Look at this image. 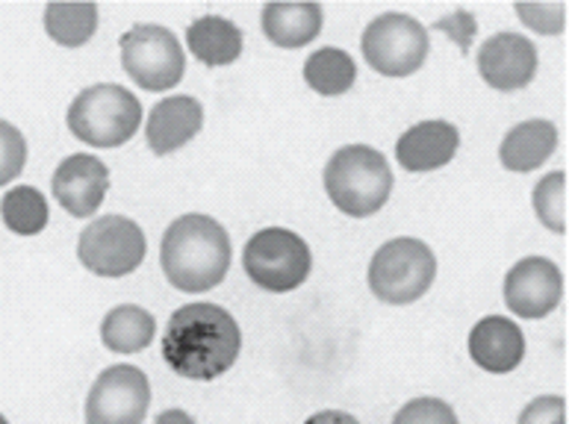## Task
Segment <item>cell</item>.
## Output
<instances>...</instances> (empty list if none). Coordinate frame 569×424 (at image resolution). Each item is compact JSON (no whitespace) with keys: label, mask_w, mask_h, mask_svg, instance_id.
<instances>
[{"label":"cell","mask_w":569,"mask_h":424,"mask_svg":"<svg viewBox=\"0 0 569 424\" xmlns=\"http://www.w3.org/2000/svg\"><path fill=\"white\" fill-rule=\"evenodd\" d=\"M242 351V331L237 319L219 304L180 306L166 324L162 360L171 372L187 381H216L233 369Z\"/></svg>","instance_id":"obj_1"},{"label":"cell","mask_w":569,"mask_h":424,"mask_svg":"<svg viewBox=\"0 0 569 424\" xmlns=\"http://www.w3.org/2000/svg\"><path fill=\"white\" fill-rule=\"evenodd\" d=\"M230 248L228 230L204 212L180 215L166 228L160 245V265L166 281L178 292H210L228 277Z\"/></svg>","instance_id":"obj_2"},{"label":"cell","mask_w":569,"mask_h":424,"mask_svg":"<svg viewBox=\"0 0 569 424\" xmlns=\"http://www.w3.org/2000/svg\"><path fill=\"white\" fill-rule=\"evenodd\" d=\"M325 192L351 219H369L390 201L392 169L369 144H346L325 165Z\"/></svg>","instance_id":"obj_3"},{"label":"cell","mask_w":569,"mask_h":424,"mask_svg":"<svg viewBox=\"0 0 569 424\" xmlns=\"http://www.w3.org/2000/svg\"><path fill=\"white\" fill-rule=\"evenodd\" d=\"M69 130L89 148H121L142 128V103L119 83H94L69 107Z\"/></svg>","instance_id":"obj_4"},{"label":"cell","mask_w":569,"mask_h":424,"mask_svg":"<svg viewBox=\"0 0 569 424\" xmlns=\"http://www.w3.org/2000/svg\"><path fill=\"white\" fill-rule=\"evenodd\" d=\"M437 277V256L422 239L383 242L369 263V289L381 304L408 306L426 295Z\"/></svg>","instance_id":"obj_5"},{"label":"cell","mask_w":569,"mask_h":424,"mask_svg":"<svg viewBox=\"0 0 569 424\" xmlns=\"http://www.w3.org/2000/svg\"><path fill=\"white\" fill-rule=\"evenodd\" d=\"M242 265L251 283L263 292H296L310 277L313 254L298 233L287 228H266L246 242Z\"/></svg>","instance_id":"obj_6"},{"label":"cell","mask_w":569,"mask_h":424,"mask_svg":"<svg viewBox=\"0 0 569 424\" xmlns=\"http://www.w3.org/2000/svg\"><path fill=\"white\" fill-rule=\"evenodd\" d=\"M121 69L144 92H169L183 80L187 53L178 36L160 24H137L121 36Z\"/></svg>","instance_id":"obj_7"},{"label":"cell","mask_w":569,"mask_h":424,"mask_svg":"<svg viewBox=\"0 0 569 424\" xmlns=\"http://www.w3.org/2000/svg\"><path fill=\"white\" fill-rule=\"evenodd\" d=\"M366 62L383 77H410L426 65L431 42L428 30L413 16L383 12L372 18L360 39Z\"/></svg>","instance_id":"obj_8"},{"label":"cell","mask_w":569,"mask_h":424,"mask_svg":"<svg viewBox=\"0 0 569 424\" xmlns=\"http://www.w3.org/2000/svg\"><path fill=\"white\" fill-rule=\"evenodd\" d=\"M144 254L142 228L124 215H98L77 242V260L94 277H128L142 265Z\"/></svg>","instance_id":"obj_9"},{"label":"cell","mask_w":569,"mask_h":424,"mask_svg":"<svg viewBox=\"0 0 569 424\" xmlns=\"http://www.w3.org/2000/svg\"><path fill=\"white\" fill-rule=\"evenodd\" d=\"M151 407V383L137 365H110L86 395V424H142Z\"/></svg>","instance_id":"obj_10"},{"label":"cell","mask_w":569,"mask_h":424,"mask_svg":"<svg viewBox=\"0 0 569 424\" xmlns=\"http://www.w3.org/2000/svg\"><path fill=\"white\" fill-rule=\"evenodd\" d=\"M563 297L561 269L546 256L519 260L505 277V304L519 319H546L558 310Z\"/></svg>","instance_id":"obj_11"},{"label":"cell","mask_w":569,"mask_h":424,"mask_svg":"<svg viewBox=\"0 0 569 424\" xmlns=\"http://www.w3.org/2000/svg\"><path fill=\"white\" fill-rule=\"evenodd\" d=\"M110 189V169L92 153H71L57 165L51 192L62 210L74 219H89L101 210Z\"/></svg>","instance_id":"obj_12"},{"label":"cell","mask_w":569,"mask_h":424,"mask_svg":"<svg viewBox=\"0 0 569 424\" xmlns=\"http://www.w3.org/2000/svg\"><path fill=\"white\" fill-rule=\"evenodd\" d=\"M478 74L496 92H519L537 74V48L519 33L490 36L478 51Z\"/></svg>","instance_id":"obj_13"},{"label":"cell","mask_w":569,"mask_h":424,"mask_svg":"<svg viewBox=\"0 0 569 424\" xmlns=\"http://www.w3.org/2000/svg\"><path fill=\"white\" fill-rule=\"evenodd\" d=\"M460 148V133L451 121H419L396 142V160L410 174H426L449 165Z\"/></svg>","instance_id":"obj_14"},{"label":"cell","mask_w":569,"mask_h":424,"mask_svg":"<svg viewBox=\"0 0 569 424\" xmlns=\"http://www.w3.org/2000/svg\"><path fill=\"white\" fill-rule=\"evenodd\" d=\"M204 128V107L189 94H171L148 112L144 139L157 157L180 151Z\"/></svg>","instance_id":"obj_15"},{"label":"cell","mask_w":569,"mask_h":424,"mask_svg":"<svg viewBox=\"0 0 569 424\" xmlns=\"http://www.w3.org/2000/svg\"><path fill=\"white\" fill-rule=\"evenodd\" d=\"M469 356L490 374H510L526 356V336L505 315H487L469 333Z\"/></svg>","instance_id":"obj_16"},{"label":"cell","mask_w":569,"mask_h":424,"mask_svg":"<svg viewBox=\"0 0 569 424\" xmlns=\"http://www.w3.org/2000/svg\"><path fill=\"white\" fill-rule=\"evenodd\" d=\"M558 151V128L546 119H528L508 130L501 139L499 160L513 174H528L540 169Z\"/></svg>","instance_id":"obj_17"},{"label":"cell","mask_w":569,"mask_h":424,"mask_svg":"<svg viewBox=\"0 0 569 424\" xmlns=\"http://www.w3.org/2000/svg\"><path fill=\"white\" fill-rule=\"evenodd\" d=\"M260 21L269 42L283 51H296L322 33L325 12L319 3H266Z\"/></svg>","instance_id":"obj_18"},{"label":"cell","mask_w":569,"mask_h":424,"mask_svg":"<svg viewBox=\"0 0 569 424\" xmlns=\"http://www.w3.org/2000/svg\"><path fill=\"white\" fill-rule=\"evenodd\" d=\"M189 53L210 69L233 65L242 53V30L221 16H204L192 21L187 30Z\"/></svg>","instance_id":"obj_19"},{"label":"cell","mask_w":569,"mask_h":424,"mask_svg":"<svg viewBox=\"0 0 569 424\" xmlns=\"http://www.w3.org/2000/svg\"><path fill=\"white\" fill-rule=\"evenodd\" d=\"M157 322L137 304H121L103 315L101 342L112 354H139L153 342Z\"/></svg>","instance_id":"obj_20"},{"label":"cell","mask_w":569,"mask_h":424,"mask_svg":"<svg viewBox=\"0 0 569 424\" xmlns=\"http://www.w3.org/2000/svg\"><path fill=\"white\" fill-rule=\"evenodd\" d=\"M305 80L322 98H340L355 85L357 65L349 51L342 48H319L307 57Z\"/></svg>","instance_id":"obj_21"},{"label":"cell","mask_w":569,"mask_h":424,"mask_svg":"<svg viewBox=\"0 0 569 424\" xmlns=\"http://www.w3.org/2000/svg\"><path fill=\"white\" fill-rule=\"evenodd\" d=\"M94 3H48L44 7V33L62 48H83L98 30Z\"/></svg>","instance_id":"obj_22"},{"label":"cell","mask_w":569,"mask_h":424,"mask_svg":"<svg viewBox=\"0 0 569 424\" xmlns=\"http://www.w3.org/2000/svg\"><path fill=\"white\" fill-rule=\"evenodd\" d=\"M0 219L16 236H39L51 221L48 198L36 186L9 189L0 201Z\"/></svg>","instance_id":"obj_23"},{"label":"cell","mask_w":569,"mask_h":424,"mask_svg":"<svg viewBox=\"0 0 569 424\" xmlns=\"http://www.w3.org/2000/svg\"><path fill=\"white\" fill-rule=\"evenodd\" d=\"M535 212L540 224L552 233H567V174L552 171L535 186Z\"/></svg>","instance_id":"obj_24"},{"label":"cell","mask_w":569,"mask_h":424,"mask_svg":"<svg viewBox=\"0 0 569 424\" xmlns=\"http://www.w3.org/2000/svg\"><path fill=\"white\" fill-rule=\"evenodd\" d=\"M27 165V139L24 133L0 119V189L24 171Z\"/></svg>","instance_id":"obj_25"},{"label":"cell","mask_w":569,"mask_h":424,"mask_svg":"<svg viewBox=\"0 0 569 424\" xmlns=\"http://www.w3.org/2000/svg\"><path fill=\"white\" fill-rule=\"evenodd\" d=\"M392 424H460L458 413L440 398H413L392 416Z\"/></svg>","instance_id":"obj_26"},{"label":"cell","mask_w":569,"mask_h":424,"mask_svg":"<svg viewBox=\"0 0 569 424\" xmlns=\"http://www.w3.org/2000/svg\"><path fill=\"white\" fill-rule=\"evenodd\" d=\"M526 27H531L540 36H558L563 33V18H567V7L563 3H517L513 7Z\"/></svg>","instance_id":"obj_27"},{"label":"cell","mask_w":569,"mask_h":424,"mask_svg":"<svg viewBox=\"0 0 569 424\" xmlns=\"http://www.w3.org/2000/svg\"><path fill=\"white\" fill-rule=\"evenodd\" d=\"M567 422V410H563L561 395H540V398L528 401L526 410L519 413L517 424H563Z\"/></svg>","instance_id":"obj_28"},{"label":"cell","mask_w":569,"mask_h":424,"mask_svg":"<svg viewBox=\"0 0 569 424\" xmlns=\"http://www.w3.org/2000/svg\"><path fill=\"white\" fill-rule=\"evenodd\" d=\"M305 424H360L351 413H342V410H322L316 416L307 418Z\"/></svg>","instance_id":"obj_29"},{"label":"cell","mask_w":569,"mask_h":424,"mask_svg":"<svg viewBox=\"0 0 569 424\" xmlns=\"http://www.w3.org/2000/svg\"><path fill=\"white\" fill-rule=\"evenodd\" d=\"M153 424H196V418L183 413V410H162Z\"/></svg>","instance_id":"obj_30"},{"label":"cell","mask_w":569,"mask_h":424,"mask_svg":"<svg viewBox=\"0 0 569 424\" xmlns=\"http://www.w3.org/2000/svg\"><path fill=\"white\" fill-rule=\"evenodd\" d=\"M0 424H9V422H7V418H3V416H0Z\"/></svg>","instance_id":"obj_31"}]
</instances>
